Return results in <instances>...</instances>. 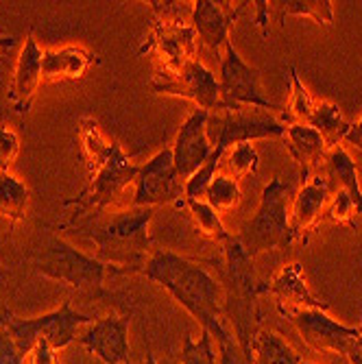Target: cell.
<instances>
[{
	"label": "cell",
	"mask_w": 362,
	"mask_h": 364,
	"mask_svg": "<svg viewBox=\"0 0 362 364\" xmlns=\"http://www.w3.org/2000/svg\"><path fill=\"white\" fill-rule=\"evenodd\" d=\"M142 275L166 290L218 345L232 338V332L225 327L223 286L201 262L169 249H153Z\"/></svg>",
	"instance_id": "6da1fadb"
},
{
	"label": "cell",
	"mask_w": 362,
	"mask_h": 364,
	"mask_svg": "<svg viewBox=\"0 0 362 364\" xmlns=\"http://www.w3.org/2000/svg\"><path fill=\"white\" fill-rule=\"evenodd\" d=\"M153 220V208H134L103 212L98 216H85L61 223L59 229H70L96 245V257L110 269L112 275H142V269L153 253V240L149 225Z\"/></svg>",
	"instance_id": "7a4b0ae2"
},
{
	"label": "cell",
	"mask_w": 362,
	"mask_h": 364,
	"mask_svg": "<svg viewBox=\"0 0 362 364\" xmlns=\"http://www.w3.org/2000/svg\"><path fill=\"white\" fill-rule=\"evenodd\" d=\"M79 140L87 164V183L77 196L63 201V208H73L68 220L98 216L107 212V208L116 201V196L127 186L136 183L140 171V166L131 164L129 155L122 151L118 142L105 140L94 118L81 120Z\"/></svg>",
	"instance_id": "3957f363"
},
{
	"label": "cell",
	"mask_w": 362,
	"mask_h": 364,
	"mask_svg": "<svg viewBox=\"0 0 362 364\" xmlns=\"http://www.w3.org/2000/svg\"><path fill=\"white\" fill-rule=\"evenodd\" d=\"M155 22L151 36L138 50L153 59V79L166 81L181 73L186 63L199 59V40L192 28V3H149Z\"/></svg>",
	"instance_id": "277c9868"
},
{
	"label": "cell",
	"mask_w": 362,
	"mask_h": 364,
	"mask_svg": "<svg viewBox=\"0 0 362 364\" xmlns=\"http://www.w3.org/2000/svg\"><path fill=\"white\" fill-rule=\"evenodd\" d=\"M28 259L40 275L68 286L79 296H85V299L107 296L105 277L110 275V269L98 257L83 253L55 234L44 236L33 247Z\"/></svg>",
	"instance_id": "5b68a950"
},
{
	"label": "cell",
	"mask_w": 362,
	"mask_h": 364,
	"mask_svg": "<svg viewBox=\"0 0 362 364\" xmlns=\"http://www.w3.org/2000/svg\"><path fill=\"white\" fill-rule=\"evenodd\" d=\"M92 314H83L73 310V299H63V304L42 316L36 318H20L7 306L0 308V325L16 343L18 351L26 358L31 349L40 341H46L55 351L65 349L79 338V329L83 325L94 323Z\"/></svg>",
	"instance_id": "8992f818"
},
{
	"label": "cell",
	"mask_w": 362,
	"mask_h": 364,
	"mask_svg": "<svg viewBox=\"0 0 362 364\" xmlns=\"http://www.w3.org/2000/svg\"><path fill=\"white\" fill-rule=\"evenodd\" d=\"M290 188L277 177L262 190L257 212L240 227L234 236L247 257L255 259L260 253L273 249H288L292 245L290 234V210H288Z\"/></svg>",
	"instance_id": "52a82bcc"
},
{
	"label": "cell",
	"mask_w": 362,
	"mask_h": 364,
	"mask_svg": "<svg viewBox=\"0 0 362 364\" xmlns=\"http://www.w3.org/2000/svg\"><path fill=\"white\" fill-rule=\"evenodd\" d=\"M286 124L267 109L240 107L232 112H216L208 118V138L214 149L227 151L243 142L284 138Z\"/></svg>",
	"instance_id": "ba28073f"
},
{
	"label": "cell",
	"mask_w": 362,
	"mask_h": 364,
	"mask_svg": "<svg viewBox=\"0 0 362 364\" xmlns=\"http://www.w3.org/2000/svg\"><path fill=\"white\" fill-rule=\"evenodd\" d=\"M220 103L223 112H232L240 107H257L273 112L277 109L269 96L262 90V77L255 68L238 55L236 46L229 42L220 55Z\"/></svg>",
	"instance_id": "9c48e42d"
},
{
	"label": "cell",
	"mask_w": 362,
	"mask_h": 364,
	"mask_svg": "<svg viewBox=\"0 0 362 364\" xmlns=\"http://www.w3.org/2000/svg\"><path fill=\"white\" fill-rule=\"evenodd\" d=\"M183 198V181L175 168L171 146L153 155L136 177L134 208L177 205Z\"/></svg>",
	"instance_id": "30bf717a"
},
{
	"label": "cell",
	"mask_w": 362,
	"mask_h": 364,
	"mask_svg": "<svg viewBox=\"0 0 362 364\" xmlns=\"http://www.w3.org/2000/svg\"><path fill=\"white\" fill-rule=\"evenodd\" d=\"M282 316L290 318L292 325L297 327V332L302 334V338L314 351H321V353L347 355V351L351 349V345L362 332V327H349L332 318L327 314V310L304 308V310H290Z\"/></svg>",
	"instance_id": "8fae6325"
},
{
	"label": "cell",
	"mask_w": 362,
	"mask_h": 364,
	"mask_svg": "<svg viewBox=\"0 0 362 364\" xmlns=\"http://www.w3.org/2000/svg\"><path fill=\"white\" fill-rule=\"evenodd\" d=\"M151 90H155L157 94L188 98L196 105V109H203L208 114L223 112L220 83L201 59L186 63L179 75L166 81H151Z\"/></svg>",
	"instance_id": "7c38bea8"
},
{
	"label": "cell",
	"mask_w": 362,
	"mask_h": 364,
	"mask_svg": "<svg viewBox=\"0 0 362 364\" xmlns=\"http://www.w3.org/2000/svg\"><path fill=\"white\" fill-rule=\"evenodd\" d=\"M129 321L120 314L96 318L77 341L103 364H129Z\"/></svg>",
	"instance_id": "4fadbf2b"
},
{
	"label": "cell",
	"mask_w": 362,
	"mask_h": 364,
	"mask_svg": "<svg viewBox=\"0 0 362 364\" xmlns=\"http://www.w3.org/2000/svg\"><path fill=\"white\" fill-rule=\"evenodd\" d=\"M208 118H210L208 112L194 109L181 124L179 134L171 146L175 168L181 181H186L190 175L199 171L214 153V146L208 138Z\"/></svg>",
	"instance_id": "5bb4252c"
},
{
	"label": "cell",
	"mask_w": 362,
	"mask_h": 364,
	"mask_svg": "<svg viewBox=\"0 0 362 364\" xmlns=\"http://www.w3.org/2000/svg\"><path fill=\"white\" fill-rule=\"evenodd\" d=\"M249 3H240L229 7V3H214V0H194L192 3V28L208 50L220 57V50L232 42L229 31H232L238 16L245 11Z\"/></svg>",
	"instance_id": "9a60e30c"
},
{
	"label": "cell",
	"mask_w": 362,
	"mask_h": 364,
	"mask_svg": "<svg viewBox=\"0 0 362 364\" xmlns=\"http://www.w3.org/2000/svg\"><path fill=\"white\" fill-rule=\"evenodd\" d=\"M330 183H327L323 171L302 181V190L297 192L290 210V234L292 242H306L308 236L316 229V225L325 216V208L330 203Z\"/></svg>",
	"instance_id": "2e32d148"
},
{
	"label": "cell",
	"mask_w": 362,
	"mask_h": 364,
	"mask_svg": "<svg viewBox=\"0 0 362 364\" xmlns=\"http://www.w3.org/2000/svg\"><path fill=\"white\" fill-rule=\"evenodd\" d=\"M42 59H44V50L40 48L38 40L33 38V33H28L24 38L22 50L16 63L14 83L9 90V105L18 116H26L33 103H36V96L44 81Z\"/></svg>",
	"instance_id": "e0dca14e"
},
{
	"label": "cell",
	"mask_w": 362,
	"mask_h": 364,
	"mask_svg": "<svg viewBox=\"0 0 362 364\" xmlns=\"http://www.w3.org/2000/svg\"><path fill=\"white\" fill-rule=\"evenodd\" d=\"M257 292L273 294L277 299L280 314H286L290 310H304V308H312V310L330 308V304L319 299V296L310 290L306 275H304V267L299 262H292L288 267H284L269 282V286H257Z\"/></svg>",
	"instance_id": "ac0fdd59"
},
{
	"label": "cell",
	"mask_w": 362,
	"mask_h": 364,
	"mask_svg": "<svg viewBox=\"0 0 362 364\" xmlns=\"http://www.w3.org/2000/svg\"><path fill=\"white\" fill-rule=\"evenodd\" d=\"M284 140H286V146H288L292 159L297 161L302 181L321 173L325 155L330 149H327L319 131H314L308 124H286Z\"/></svg>",
	"instance_id": "d6986e66"
},
{
	"label": "cell",
	"mask_w": 362,
	"mask_h": 364,
	"mask_svg": "<svg viewBox=\"0 0 362 364\" xmlns=\"http://www.w3.org/2000/svg\"><path fill=\"white\" fill-rule=\"evenodd\" d=\"M98 57L83 46H63L55 50H44L42 70L46 81H75L81 79Z\"/></svg>",
	"instance_id": "ffe728a7"
},
{
	"label": "cell",
	"mask_w": 362,
	"mask_h": 364,
	"mask_svg": "<svg viewBox=\"0 0 362 364\" xmlns=\"http://www.w3.org/2000/svg\"><path fill=\"white\" fill-rule=\"evenodd\" d=\"M321 171H323L327 183H330V190L332 192H347L349 198L356 203L358 214L362 216V188L358 181L356 161L343 144L327 151Z\"/></svg>",
	"instance_id": "44dd1931"
},
{
	"label": "cell",
	"mask_w": 362,
	"mask_h": 364,
	"mask_svg": "<svg viewBox=\"0 0 362 364\" xmlns=\"http://www.w3.org/2000/svg\"><path fill=\"white\" fill-rule=\"evenodd\" d=\"M31 203L28 186L11 171H0V218L18 225L26 218Z\"/></svg>",
	"instance_id": "7402d4cb"
},
{
	"label": "cell",
	"mask_w": 362,
	"mask_h": 364,
	"mask_svg": "<svg viewBox=\"0 0 362 364\" xmlns=\"http://www.w3.org/2000/svg\"><path fill=\"white\" fill-rule=\"evenodd\" d=\"M253 364H304V358L294 351L282 336L260 329L253 336Z\"/></svg>",
	"instance_id": "603a6c76"
},
{
	"label": "cell",
	"mask_w": 362,
	"mask_h": 364,
	"mask_svg": "<svg viewBox=\"0 0 362 364\" xmlns=\"http://www.w3.org/2000/svg\"><path fill=\"white\" fill-rule=\"evenodd\" d=\"M177 210H186L194 229L199 231V234L216 245H223L227 242L229 238H232V234L225 229L223 220H220V214L208 203V201H186V198H181V201L175 205Z\"/></svg>",
	"instance_id": "cb8c5ba5"
},
{
	"label": "cell",
	"mask_w": 362,
	"mask_h": 364,
	"mask_svg": "<svg viewBox=\"0 0 362 364\" xmlns=\"http://www.w3.org/2000/svg\"><path fill=\"white\" fill-rule=\"evenodd\" d=\"M267 11H271L280 24L286 16H308L325 26L334 22V5L330 0H275L267 3Z\"/></svg>",
	"instance_id": "d4e9b609"
},
{
	"label": "cell",
	"mask_w": 362,
	"mask_h": 364,
	"mask_svg": "<svg viewBox=\"0 0 362 364\" xmlns=\"http://www.w3.org/2000/svg\"><path fill=\"white\" fill-rule=\"evenodd\" d=\"M308 127L319 131L321 138L327 144V149H334L345 140L351 124L343 118L339 105L325 101V103H316V107H314V112H312V116L308 120Z\"/></svg>",
	"instance_id": "484cf974"
},
{
	"label": "cell",
	"mask_w": 362,
	"mask_h": 364,
	"mask_svg": "<svg viewBox=\"0 0 362 364\" xmlns=\"http://www.w3.org/2000/svg\"><path fill=\"white\" fill-rule=\"evenodd\" d=\"M290 85H292V94H290V101L288 107L282 112V120L284 124H308L316 101L310 96V92L304 87L299 73L290 65Z\"/></svg>",
	"instance_id": "4316f807"
},
{
	"label": "cell",
	"mask_w": 362,
	"mask_h": 364,
	"mask_svg": "<svg viewBox=\"0 0 362 364\" xmlns=\"http://www.w3.org/2000/svg\"><path fill=\"white\" fill-rule=\"evenodd\" d=\"M220 168H223L225 175L234 177L236 181H240V179H245L249 175H255L257 168H260L257 151L253 149L251 142H243V144L227 149L223 153V159H220Z\"/></svg>",
	"instance_id": "83f0119b"
},
{
	"label": "cell",
	"mask_w": 362,
	"mask_h": 364,
	"mask_svg": "<svg viewBox=\"0 0 362 364\" xmlns=\"http://www.w3.org/2000/svg\"><path fill=\"white\" fill-rule=\"evenodd\" d=\"M243 198V188H240V181H236L234 177H229L225 173H218L210 188H208V194H206V201L218 212V214H225L229 210H234Z\"/></svg>",
	"instance_id": "f1b7e54d"
},
{
	"label": "cell",
	"mask_w": 362,
	"mask_h": 364,
	"mask_svg": "<svg viewBox=\"0 0 362 364\" xmlns=\"http://www.w3.org/2000/svg\"><path fill=\"white\" fill-rule=\"evenodd\" d=\"M179 362L181 364H216L218 353L214 349L212 334L201 329L199 341H194L190 334H186L181 343V351H179Z\"/></svg>",
	"instance_id": "f546056e"
},
{
	"label": "cell",
	"mask_w": 362,
	"mask_h": 364,
	"mask_svg": "<svg viewBox=\"0 0 362 364\" xmlns=\"http://www.w3.org/2000/svg\"><path fill=\"white\" fill-rule=\"evenodd\" d=\"M356 203L349 198L347 192H332L330 196V203H327L325 208V220H330V223H339V225H351L356 227Z\"/></svg>",
	"instance_id": "4dcf8cb0"
},
{
	"label": "cell",
	"mask_w": 362,
	"mask_h": 364,
	"mask_svg": "<svg viewBox=\"0 0 362 364\" xmlns=\"http://www.w3.org/2000/svg\"><path fill=\"white\" fill-rule=\"evenodd\" d=\"M20 153V136L9 124H0V171H11Z\"/></svg>",
	"instance_id": "1f68e13d"
},
{
	"label": "cell",
	"mask_w": 362,
	"mask_h": 364,
	"mask_svg": "<svg viewBox=\"0 0 362 364\" xmlns=\"http://www.w3.org/2000/svg\"><path fill=\"white\" fill-rule=\"evenodd\" d=\"M24 360L26 358L18 351L11 336L5 329H0V364H24Z\"/></svg>",
	"instance_id": "d6a6232c"
},
{
	"label": "cell",
	"mask_w": 362,
	"mask_h": 364,
	"mask_svg": "<svg viewBox=\"0 0 362 364\" xmlns=\"http://www.w3.org/2000/svg\"><path fill=\"white\" fill-rule=\"evenodd\" d=\"M26 358H28V364H59L57 351L46 341H40Z\"/></svg>",
	"instance_id": "836d02e7"
},
{
	"label": "cell",
	"mask_w": 362,
	"mask_h": 364,
	"mask_svg": "<svg viewBox=\"0 0 362 364\" xmlns=\"http://www.w3.org/2000/svg\"><path fill=\"white\" fill-rule=\"evenodd\" d=\"M345 142L356 146L358 151H362V116L358 118V122H353L347 131V136H345Z\"/></svg>",
	"instance_id": "e575fe53"
},
{
	"label": "cell",
	"mask_w": 362,
	"mask_h": 364,
	"mask_svg": "<svg viewBox=\"0 0 362 364\" xmlns=\"http://www.w3.org/2000/svg\"><path fill=\"white\" fill-rule=\"evenodd\" d=\"M9 282V269H7V262L3 259V253H0V288H5Z\"/></svg>",
	"instance_id": "d590c367"
},
{
	"label": "cell",
	"mask_w": 362,
	"mask_h": 364,
	"mask_svg": "<svg viewBox=\"0 0 362 364\" xmlns=\"http://www.w3.org/2000/svg\"><path fill=\"white\" fill-rule=\"evenodd\" d=\"M16 44H18V38H14V36H9V38H0V53L14 48Z\"/></svg>",
	"instance_id": "8d00e7d4"
},
{
	"label": "cell",
	"mask_w": 362,
	"mask_h": 364,
	"mask_svg": "<svg viewBox=\"0 0 362 364\" xmlns=\"http://www.w3.org/2000/svg\"><path fill=\"white\" fill-rule=\"evenodd\" d=\"M144 364H159V362L155 360V355H153L151 351H147V360H144ZM164 364H166V362H164Z\"/></svg>",
	"instance_id": "74e56055"
},
{
	"label": "cell",
	"mask_w": 362,
	"mask_h": 364,
	"mask_svg": "<svg viewBox=\"0 0 362 364\" xmlns=\"http://www.w3.org/2000/svg\"><path fill=\"white\" fill-rule=\"evenodd\" d=\"M349 362H351V364H362V358H351Z\"/></svg>",
	"instance_id": "f35d334b"
},
{
	"label": "cell",
	"mask_w": 362,
	"mask_h": 364,
	"mask_svg": "<svg viewBox=\"0 0 362 364\" xmlns=\"http://www.w3.org/2000/svg\"><path fill=\"white\" fill-rule=\"evenodd\" d=\"M304 364H312V362H304Z\"/></svg>",
	"instance_id": "ab89813d"
}]
</instances>
